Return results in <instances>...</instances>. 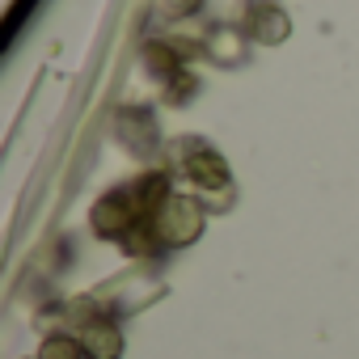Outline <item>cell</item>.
Listing matches in <instances>:
<instances>
[{
	"mask_svg": "<svg viewBox=\"0 0 359 359\" xmlns=\"http://www.w3.org/2000/svg\"><path fill=\"white\" fill-rule=\"evenodd\" d=\"M169 195H173V191H169V173H161V169L140 173V177L114 187L110 195H102V199L93 203V216H89V220H93V233L106 237V241H123L131 229L148 224L152 212H156Z\"/></svg>",
	"mask_w": 359,
	"mask_h": 359,
	"instance_id": "1",
	"label": "cell"
},
{
	"mask_svg": "<svg viewBox=\"0 0 359 359\" xmlns=\"http://www.w3.org/2000/svg\"><path fill=\"white\" fill-rule=\"evenodd\" d=\"M169 156H173L177 173H182L191 187H199L203 195H208V191H229V182H233L229 161H224L208 140H195V135L173 140V144H169Z\"/></svg>",
	"mask_w": 359,
	"mask_h": 359,
	"instance_id": "2",
	"label": "cell"
},
{
	"mask_svg": "<svg viewBox=\"0 0 359 359\" xmlns=\"http://www.w3.org/2000/svg\"><path fill=\"white\" fill-rule=\"evenodd\" d=\"M203 224H208V212H203V203H199L195 195H169V199L152 212V220H148L152 237H156L161 245H169V250L199 241Z\"/></svg>",
	"mask_w": 359,
	"mask_h": 359,
	"instance_id": "3",
	"label": "cell"
},
{
	"mask_svg": "<svg viewBox=\"0 0 359 359\" xmlns=\"http://www.w3.org/2000/svg\"><path fill=\"white\" fill-rule=\"evenodd\" d=\"M195 55H208V47L199 39H148L144 51H140V64L152 81H165L173 85L182 76V64L195 60Z\"/></svg>",
	"mask_w": 359,
	"mask_h": 359,
	"instance_id": "4",
	"label": "cell"
},
{
	"mask_svg": "<svg viewBox=\"0 0 359 359\" xmlns=\"http://www.w3.org/2000/svg\"><path fill=\"white\" fill-rule=\"evenodd\" d=\"M241 30L250 34V43L279 47L292 34V18L279 0H241Z\"/></svg>",
	"mask_w": 359,
	"mask_h": 359,
	"instance_id": "5",
	"label": "cell"
},
{
	"mask_svg": "<svg viewBox=\"0 0 359 359\" xmlns=\"http://www.w3.org/2000/svg\"><path fill=\"white\" fill-rule=\"evenodd\" d=\"M76 338H81V346H85L89 359H118V355H123V334H118V325H114L110 317L85 321V330H81Z\"/></svg>",
	"mask_w": 359,
	"mask_h": 359,
	"instance_id": "6",
	"label": "cell"
},
{
	"mask_svg": "<svg viewBox=\"0 0 359 359\" xmlns=\"http://www.w3.org/2000/svg\"><path fill=\"white\" fill-rule=\"evenodd\" d=\"M245 39H250V34H245L241 26H216V30L203 39V47H208V55H212L216 64H237V60L245 55V47H241Z\"/></svg>",
	"mask_w": 359,
	"mask_h": 359,
	"instance_id": "7",
	"label": "cell"
},
{
	"mask_svg": "<svg viewBox=\"0 0 359 359\" xmlns=\"http://www.w3.org/2000/svg\"><path fill=\"white\" fill-rule=\"evenodd\" d=\"M39 359H89V355H85L81 338H72V334H47L43 346H39Z\"/></svg>",
	"mask_w": 359,
	"mask_h": 359,
	"instance_id": "8",
	"label": "cell"
},
{
	"mask_svg": "<svg viewBox=\"0 0 359 359\" xmlns=\"http://www.w3.org/2000/svg\"><path fill=\"white\" fill-rule=\"evenodd\" d=\"M199 5H203V0H165V13L169 18H191Z\"/></svg>",
	"mask_w": 359,
	"mask_h": 359,
	"instance_id": "9",
	"label": "cell"
}]
</instances>
